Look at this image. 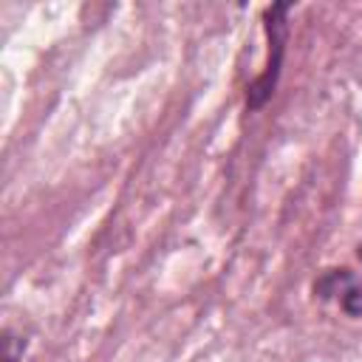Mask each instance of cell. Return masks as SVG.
Here are the masks:
<instances>
[{
	"label": "cell",
	"instance_id": "cell-1",
	"mask_svg": "<svg viewBox=\"0 0 362 362\" xmlns=\"http://www.w3.org/2000/svg\"><path fill=\"white\" fill-rule=\"evenodd\" d=\"M291 11L288 3H277L272 8H266V31H269V62L266 71L252 82L249 88V107L257 110L277 85V74H280V62H283V42H286V14Z\"/></svg>",
	"mask_w": 362,
	"mask_h": 362
},
{
	"label": "cell",
	"instance_id": "cell-2",
	"mask_svg": "<svg viewBox=\"0 0 362 362\" xmlns=\"http://www.w3.org/2000/svg\"><path fill=\"white\" fill-rule=\"evenodd\" d=\"M320 300H334L348 317H362V280L351 269H328L314 283Z\"/></svg>",
	"mask_w": 362,
	"mask_h": 362
}]
</instances>
